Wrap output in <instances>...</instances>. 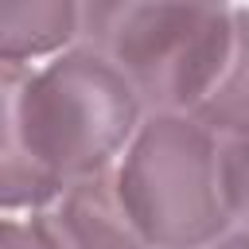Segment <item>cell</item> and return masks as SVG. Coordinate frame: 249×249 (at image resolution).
Masks as SVG:
<instances>
[{"instance_id":"cell-6","label":"cell","mask_w":249,"mask_h":249,"mask_svg":"<svg viewBox=\"0 0 249 249\" xmlns=\"http://www.w3.org/2000/svg\"><path fill=\"white\" fill-rule=\"evenodd\" d=\"M78 43V4L70 0H0V62L31 66Z\"/></svg>"},{"instance_id":"cell-5","label":"cell","mask_w":249,"mask_h":249,"mask_svg":"<svg viewBox=\"0 0 249 249\" xmlns=\"http://www.w3.org/2000/svg\"><path fill=\"white\" fill-rule=\"evenodd\" d=\"M31 66L0 62V210H35L54 191L35 171L23 140V89Z\"/></svg>"},{"instance_id":"cell-9","label":"cell","mask_w":249,"mask_h":249,"mask_svg":"<svg viewBox=\"0 0 249 249\" xmlns=\"http://www.w3.org/2000/svg\"><path fill=\"white\" fill-rule=\"evenodd\" d=\"M0 249H43L35 230L16 218H0Z\"/></svg>"},{"instance_id":"cell-2","label":"cell","mask_w":249,"mask_h":249,"mask_svg":"<svg viewBox=\"0 0 249 249\" xmlns=\"http://www.w3.org/2000/svg\"><path fill=\"white\" fill-rule=\"evenodd\" d=\"M113 179L148 249H206L233 230L222 191V136L191 117H144Z\"/></svg>"},{"instance_id":"cell-3","label":"cell","mask_w":249,"mask_h":249,"mask_svg":"<svg viewBox=\"0 0 249 249\" xmlns=\"http://www.w3.org/2000/svg\"><path fill=\"white\" fill-rule=\"evenodd\" d=\"M140 121L144 109L128 82L86 47L31 66L23 89V140L51 191L113 171V160L124 156Z\"/></svg>"},{"instance_id":"cell-1","label":"cell","mask_w":249,"mask_h":249,"mask_svg":"<svg viewBox=\"0 0 249 249\" xmlns=\"http://www.w3.org/2000/svg\"><path fill=\"white\" fill-rule=\"evenodd\" d=\"M233 43L230 4H78V43L109 62L136 93L144 117H191L214 89Z\"/></svg>"},{"instance_id":"cell-8","label":"cell","mask_w":249,"mask_h":249,"mask_svg":"<svg viewBox=\"0 0 249 249\" xmlns=\"http://www.w3.org/2000/svg\"><path fill=\"white\" fill-rule=\"evenodd\" d=\"M222 191L233 230L249 233V132L222 136Z\"/></svg>"},{"instance_id":"cell-4","label":"cell","mask_w":249,"mask_h":249,"mask_svg":"<svg viewBox=\"0 0 249 249\" xmlns=\"http://www.w3.org/2000/svg\"><path fill=\"white\" fill-rule=\"evenodd\" d=\"M27 226L43 249H148L117 195L113 171L62 183L47 202L27 210Z\"/></svg>"},{"instance_id":"cell-10","label":"cell","mask_w":249,"mask_h":249,"mask_svg":"<svg viewBox=\"0 0 249 249\" xmlns=\"http://www.w3.org/2000/svg\"><path fill=\"white\" fill-rule=\"evenodd\" d=\"M206 249H249V233H245V230H230L226 237H218V241L206 245Z\"/></svg>"},{"instance_id":"cell-7","label":"cell","mask_w":249,"mask_h":249,"mask_svg":"<svg viewBox=\"0 0 249 249\" xmlns=\"http://www.w3.org/2000/svg\"><path fill=\"white\" fill-rule=\"evenodd\" d=\"M202 128L214 136H237L249 132V8H233V43L230 58L206 93V101L191 113Z\"/></svg>"}]
</instances>
